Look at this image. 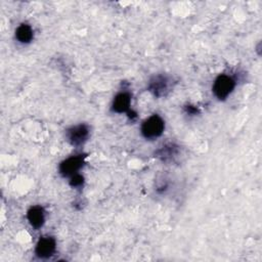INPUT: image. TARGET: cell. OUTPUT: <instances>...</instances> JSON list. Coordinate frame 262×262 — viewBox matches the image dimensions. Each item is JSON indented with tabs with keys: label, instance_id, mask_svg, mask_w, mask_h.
<instances>
[{
	"label": "cell",
	"instance_id": "5",
	"mask_svg": "<svg viewBox=\"0 0 262 262\" xmlns=\"http://www.w3.org/2000/svg\"><path fill=\"white\" fill-rule=\"evenodd\" d=\"M171 79L166 75L154 76L148 83V90L157 97H162L167 95L172 87Z\"/></svg>",
	"mask_w": 262,
	"mask_h": 262
},
{
	"label": "cell",
	"instance_id": "1",
	"mask_svg": "<svg viewBox=\"0 0 262 262\" xmlns=\"http://www.w3.org/2000/svg\"><path fill=\"white\" fill-rule=\"evenodd\" d=\"M165 129V122L159 115H151L141 125V134L144 138L152 140L162 135Z\"/></svg>",
	"mask_w": 262,
	"mask_h": 262
},
{
	"label": "cell",
	"instance_id": "11",
	"mask_svg": "<svg viewBox=\"0 0 262 262\" xmlns=\"http://www.w3.org/2000/svg\"><path fill=\"white\" fill-rule=\"evenodd\" d=\"M84 184V177L80 174H75L73 176H71V180H70V185L72 187H75V188H80L82 187Z\"/></svg>",
	"mask_w": 262,
	"mask_h": 262
},
{
	"label": "cell",
	"instance_id": "2",
	"mask_svg": "<svg viewBox=\"0 0 262 262\" xmlns=\"http://www.w3.org/2000/svg\"><path fill=\"white\" fill-rule=\"evenodd\" d=\"M235 87V81L226 74L219 75L214 81L212 91L219 100H224L232 92Z\"/></svg>",
	"mask_w": 262,
	"mask_h": 262
},
{
	"label": "cell",
	"instance_id": "7",
	"mask_svg": "<svg viewBox=\"0 0 262 262\" xmlns=\"http://www.w3.org/2000/svg\"><path fill=\"white\" fill-rule=\"evenodd\" d=\"M27 218L31 226L35 229H39L45 222V211L41 206H33L28 210Z\"/></svg>",
	"mask_w": 262,
	"mask_h": 262
},
{
	"label": "cell",
	"instance_id": "6",
	"mask_svg": "<svg viewBox=\"0 0 262 262\" xmlns=\"http://www.w3.org/2000/svg\"><path fill=\"white\" fill-rule=\"evenodd\" d=\"M56 249L55 239L52 236H42L35 248V254L41 259H47L53 255Z\"/></svg>",
	"mask_w": 262,
	"mask_h": 262
},
{
	"label": "cell",
	"instance_id": "10",
	"mask_svg": "<svg viewBox=\"0 0 262 262\" xmlns=\"http://www.w3.org/2000/svg\"><path fill=\"white\" fill-rule=\"evenodd\" d=\"M156 155L162 161H172L178 155V146L174 144H166L157 150Z\"/></svg>",
	"mask_w": 262,
	"mask_h": 262
},
{
	"label": "cell",
	"instance_id": "8",
	"mask_svg": "<svg viewBox=\"0 0 262 262\" xmlns=\"http://www.w3.org/2000/svg\"><path fill=\"white\" fill-rule=\"evenodd\" d=\"M131 104V96L128 92H120L118 93L112 103V111L118 114L128 113L130 111Z\"/></svg>",
	"mask_w": 262,
	"mask_h": 262
},
{
	"label": "cell",
	"instance_id": "12",
	"mask_svg": "<svg viewBox=\"0 0 262 262\" xmlns=\"http://www.w3.org/2000/svg\"><path fill=\"white\" fill-rule=\"evenodd\" d=\"M184 110H185V112H186L188 115H196V114L199 113L198 107H195V106H193V105H186V106L184 107Z\"/></svg>",
	"mask_w": 262,
	"mask_h": 262
},
{
	"label": "cell",
	"instance_id": "4",
	"mask_svg": "<svg viewBox=\"0 0 262 262\" xmlns=\"http://www.w3.org/2000/svg\"><path fill=\"white\" fill-rule=\"evenodd\" d=\"M85 157V155H76L62 161L58 167L59 174L63 177H71L77 174L84 165Z\"/></svg>",
	"mask_w": 262,
	"mask_h": 262
},
{
	"label": "cell",
	"instance_id": "9",
	"mask_svg": "<svg viewBox=\"0 0 262 262\" xmlns=\"http://www.w3.org/2000/svg\"><path fill=\"white\" fill-rule=\"evenodd\" d=\"M33 37H34L33 29L28 24H21L15 30V38L20 43H24V44L30 43Z\"/></svg>",
	"mask_w": 262,
	"mask_h": 262
},
{
	"label": "cell",
	"instance_id": "3",
	"mask_svg": "<svg viewBox=\"0 0 262 262\" xmlns=\"http://www.w3.org/2000/svg\"><path fill=\"white\" fill-rule=\"evenodd\" d=\"M90 129L86 124H79L76 126H72L66 131L67 140L73 146H81L83 145L89 138Z\"/></svg>",
	"mask_w": 262,
	"mask_h": 262
}]
</instances>
